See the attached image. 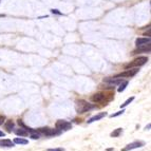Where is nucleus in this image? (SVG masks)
I'll return each instance as SVG.
<instances>
[{
	"label": "nucleus",
	"mask_w": 151,
	"mask_h": 151,
	"mask_svg": "<svg viewBox=\"0 0 151 151\" xmlns=\"http://www.w3.org/2000/svg\"><path fill=\"white\" fill-rule=\"evenodd\" d=\"M75 108L77 113H85V112H89L90 110L94 109L95 106L92 104H89L88 101H83V99H79V101H76Z\"/></svg>",
	"instance_id": "1"
},
{
	"label": "nucleus",
	"mask_w": 151,
	"mask_h": 151,
	"mask_svg": "<svg viewBox=\"0 0 151 151\" xmlns=\"http://www.w3.org/2000/svg\"><path fill=\"white\" fill-rule=\"evenodd\" d=\"M147 61H148V57H146V56H139V57L135 58L133 61H131L128 65H125V69L127 70V69L130 68H139V67L145 65Z\"/></svg>",
	"instance_id": "2"
},
{
	"label": "nucleus",
	"mask_w": 151,
	"mask_h": 151,
	"mask_svg": "<svg viewBox=\"0 0 151 151\" xmlns=\"http://www.w3.org/2000/svg\"><path fill=\"white\" fill-rule=\"evenodd\" d=\"M38 132L40 134H43L45 136H56V135H59L61 133L60 130H58V129H53V128H49V127H43V128H39L38 129Z\"/></svg>",
	"instance_id": "3"
},
{
	"label": "nucleus",
	"mask_w": 151,
	"mask_h": 151,
	"mask_svg": "<svg viewBox=\"0 0 151 151\" xmlns=\"http://www.w3.org/2000/svg\"><path fill=\"white\" fill-rule=\"evenodd\" d=\"M55 128L60 130L61 132L63 131H68L70 129H72V124L68 121H65V119H58L55 124Z\"/></svg>",
	"instance_id": "4"
},
{
	"label": "nucleus",
	"mask_w": 151,
	"mask_h": 151,
	"mask_svg": "<svg viewBox=\"0 0 151 151\" xmlns=\"http://www.w3.org/2000/svg\"><path fill=\"white\" fill-rule=\"evenodd\" d=\"M91 99H92L94 103L103 104V105H107L106 103L108 101L106 93H104V92H98V93L93 94V95H92V97H91Z\"/></svg>",
	"instance_id": "5"
},
{
	"label": "nucleus",
	"mask_w": 151,
	"mask_h": 151,
	"mask_svg": "<svg viewBox=\"0 0 151 151\" xmlns=\"http://www.w3.org/2000/svg\"><path fill=\"white\" fill-rule=\"evenodd\" d=\"M139 72V68H130L127 69L126 71H124L122 73L115 75L116 77H122V78H131L133 77L134 75H136V73Z\"/></svg>",
	"instance_id": "6"
},
{
	"label": "nucleus",
	"mask_w": 151,
	"mask_h": 151,
	"mask_svg": "<svg viewBox=\"0 0 151 151\" xmlns=\"http://www.w3.org/2000/svg\"><path fill=\"white\" fill-rule=\"evenodd\" d=\"M145 146V142L143 141H134L132 143L128 144L127 146H125L122 151H131L133 150V149H137V148H142V147Z\"/></svg>",
	"instance_id": "7"
},
{
	"label": "nucleus",
	"mask_w": 151,
	"mask_h": 151,
	"mask_svg": "<svg viewBox=\"0 0 151 151\" xmlns=\"http://www.w3.org/2000/svg\"><path fill=\"white\" fill-rule=\"evenodd\" d=\"M105 83H108L110 85H113V86H119V83H123L124 81V78L122 77H116V76H113V77H108V78H105L104 79Z\"/></svg>",
	"instance_id": "8"
},
{
	"label": "nucleus",
	"mask_w": 151,
	"mask_h": 151,
	"mask_svg": "<svg viewBox=\"0 0 151 151\" xmlns=\"http://www.w3.org/2000/svg\"><path fill=\"white\" fill-rule=\"evenodd\" d=\"M150 43H146V45H139L137 49L135 51H133V54L136 53H148L150 52Z\"/></svg>",
	"instance_id": "9"
},
{
	"label": "nucleus",
	"mask_w": 151,
	"mask_h": 151,
	"mask_svg": "<svg viewBox=\"0 0 151 151\" xmlns=\"http://www.w3.org/2000/svg\"><path fill=\"white\" fill-rule=\"evenodd\" d=\"M106 116H107V112H99V113L95 114L94 116L90 117V119H89L88 121H87V123H88V124H92V123H94V122L101 121V119L106 117Z\"/></svg>",
	"instance_id": "10"
},
{
	"label": "nucleus",
	"mask_w": 151,
	"mask_h": 151,
	"mask_svg": "<svg viewBox=\"0 0 151 151\" xmlns=\"http://www.w3.org/2000/svg\"><path fill=\"white\" fill-rule=\"evenodd\" d=\"M15 146V144L13 143L11 139H0V147L1 148H12V147Z\"/></svg>",
	"instance_id": "11"
},
{
	"label": "nucleus",
	"mask_w": 151,
	"mask_h": 151,
	"mask_svg": "<svg viewBox=\"0 0 151 151\" xmlns=\"http://www.w3.org/2000/svg\"><path fill=\"white\" fill-rule=\"evenodd\" d=\"M14 127H15V124L12 119H8V121L4 122V128L6 129L8 132H12L14 130Z\"/></svg>",
	"instance_id": "12"
},
{
	"label": "nucleus",
	"mask_w": 151,
	"mask_h": 151,
	"mask_svg": "<svg viewBox=\"0 0 151 151\" xmlns=\"http://www.w3.org/2000/svg\"><path fill=\"white\" fill-rule=\"evenodd\" d=\"M14 132H15V134L16 135H18V136H21V137H23V136H28L29 135V132L25 129H23V128H18V129H15V130H13Z\"/></svg>",
	"instance_id": "13"
},
{
	"label": "nucleus",
	"mask_w": 151,
	"mask_h": 151,
	"mask_svg": "<svg viewBox=\"0 0 151 151\" xmlns=\"http://www.w3.org/2000/svg\"><path fill=\"white\" fill-rule=\"evenodd\" d=\"M146 43H150V38H137L135 40V45L136 47H139V45H146Z\"/></svg>",
	"instance_id": "14"
},
{
	"label": "nucleus",
	"mask_w": 151,
	"mask_h": 151,
	"mask_svg": "<svg viewBox=\"0 0 151 151\" xmlns=\"http://www.w3.org/2000/svg\"><path fill=\"white\" fill-rule=\"evenodd\" d=\"M13 143L17 144V145H28L29 141H28V139H22V137L20 136V137H15V139H14V141H13Z\"/></svg>",
	"instance_id": "15"
},
{
	"label": "nucleus",
	"mask_w": 151,
	"mask_h": 151,
	"mask_svg": "<svg viewBox=\"0 0 151 151\" xmlns=\"http://www.w3.org/2000/svg\"><path fill=\"white\" fill-rule=\"evenodd\" d=\"M124 129L123 128H116L115 130H113L112 132L110 133V136L111 137H119L122 133H123Z\"/></svg>",
	"instance_id": "16"
},
{
	"label": "nucleus",
	"mask_w": 151,
	"mask_h": 151,
	"mask_svg": "<svg viewBox=\"0 0 151 151\" xmlns=\"http://www.w3.org/2000/svg\"><path fill=\"white\" fill-rule=\"evenodd\" d=\"M128 81H124L123 83H121L119 85V89H117V91H119V93H122V92H124V91H125V89L127 88V86H128Z\"/></svg>",
	"instance_id": "17"
},
{
	"label": "nucleus",
	"mask_w": 151,
	"mask_h": 151,
	"mask_svg": "<svg viewBox=\"0 0 151 151\" xmlns=\"http://www.w3.org/2000/svg\"><path fill=\"white\" fill-rule=\"evenodd\" d=\"M30 136L32 139H40V133L37 130H33L30 133Z\"/></svg>",
	"instance_id": "18"
},
{
	"label": "nucleus",
	"mask_w": 151,
	"mask_h": 151,
	"mask_svg": "<svg viewBox=\"0 0 151 151\" xmlns=\"http://www.w3.org/2000/svg\"><path fill=\"white\" fill-rule=\"evenodd\" d=\"M133 101H134V96H131V97H129L128 99H127V101H125V103L122 104V105H121V108L122 109H123V108H126V107L128 106V105H130V104L132 103Z\"/></svg>",
	"instance_id": "19"
},
{
	"label": "nucleus",
	"mask_w": 151,
	"mask_h": 151,
	"mask_svg": "<svg viewBox=\"0 0 151 151\" xmlns=\"http://www.w3.org/2000/svg\"><path fill=\"white\" fill-rule=\"evenodd\" d=\"M125 113V108H123L122 110H119V111H117V112H115V113H112V114H110V117L111 119H113V117H117V116H119V115H122V114H124Z\"/></svg>",
	"instance_id": "20"
},
{
	"label": "nucleus",
	"mask_w": 151,
	"mask_h": 151,
	"mask_svg": "<svg viewBox=\"0 0 151 151\" xmlns=\"http://www.w3.org/2000/svg\"><path fill=\"white\" fill-rule=\"evenodd\" d=\"M47 151H65L63 148H49L47 149Z\"/></svg>",
	"instance_id": "21"
},
{
	"label": "nucleus",
	"mask_w": 151,
	"mask_h": 151,
	"mask_svg": "<svg viewBox=\"0 0 151 151\" xmlns=\"http://www.w3.org/2000/svg\"><path fill=\"white\" fill-rule=\"evenodd\" d=\"M5 122V116L4 115H0V126L3 125V123Z\"/></svg>",
	"instance_id": "22"
},
{
	"label": "nucleus",
	"mask_w": 151,
	"mask_h": 151,
	"mask_svg": "<svg viewBox=\"0 0 151 151\" xmlns=\"http://www.w3.org/2000/svg\"><path fill=\"white\" fill-rule=\"evenodd\" d=\"M4 136H5V133L3 132V131L0 130V137H4Z\"/></svg>",
	"instance_id": "23"
},
{
	"label": "nucleus",
	"mask_w": 151,
	"mask_h": 151,
	"mask_svg": "<svg viewBox=\"0 0 151 151\" xmlns=\"http://www.w3.org/2000/svg\"><path fill=\"white\" fill-rule=\"evenodd\" d=\"M150 127H151V125H150V124H148V126H146L145 130H150Z\"/></svg>",
	"instance_id": "24"
},
{
	"label": "nucleus",
	"mask_w": 151,
	"mask_h": 151,
	"mask_svg": "<svg viewBox=\"0 0 151 151\" xmlns=\"http://www.w3.org/2000/svg\"><path fill=\"white\" fill-rule=\"evenodd\" d=\"M107 151H114V149H107Z\"/></svg>",
	"instance_id": "25"
}]
</instances>
